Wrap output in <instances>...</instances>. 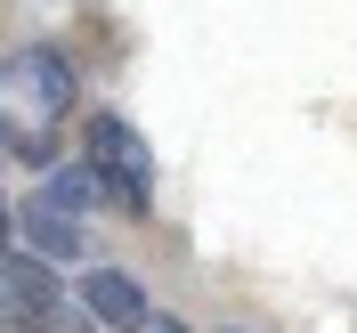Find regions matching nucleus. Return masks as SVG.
I'll return each instance as SVG.
<instances>
[{"instance_id":"nucleus-1","label":"nucleus","mask_w":357,"mask_h":333,"mask_svg":"<svg viewBox=\"0 0 357 333\" xmlns=\"http://www.w3.org/2000/svg\"><path fill=\"white\" fill-rule=\"evenodd\" d=\"M73 114V66L66 49H17L0 73V147L24 171H57V122Z\"/></svg>"},{"instance_id":"nucleus-5","label":"nucleus","mask_w":357,"mask_h":333,"mask_svg":"<svg viewBox=\"0 0 357 333\" xmlns=\"http://www.w3.org/2000/svg\"><path fill=\"white\" fill-rule=\"evenodd\" d=\"M41 309H66L57 260H41V252H0V317H41Z\"/></svg>"},{"instance_id":"nucleus-3","label":"nucleus","mask_w":357,"mask_h":333,"mask_svg":"<svg viewBox=\"0 0 357 333\" xmlns=\"http://www.w3.org/2000/svg\"><path fill=\"white\" fill-rule=\"evenodd\" d=\"M89 203H106V195H98V179H89V163H82V171H49V187L17 212L24 252H41V260H73V252H82V212H89Z\"/></svg>"},{"instance_id":"nucleus-8","label":"nucleus","mask_w":357,"mask_h":333,"mask_svg":"<svg viewBox=\"0 0 357 333\" xmlns=\"http://www.w3.org/2000/svg\"><path fill=\"white\" fill-rule=\"evenodd\" d=\"M0 252H8V203H0Z\"/></svg>"},{"instance_id":"nucleus-7","label":"nucleus","mask_w":357,"mask_h":333,"mask_svg":"<svg viewBox=\"0 0 357 333\" xmlns=\"http://www.w3.org/2000/svg\"><path fill=\"white\" fill-rule=\"evenodd\" d=\"M138 333H187V325H178V317H146Z\"/></svg>"},{"instance_id":"nucleus-6","label":"nucleus","mask_w":357,"mask_h":333,"mask_svg":"<svg viewBox=\"0 0 357 333\" xmlns=\"http://www.w3.org/2000/svg\"><path fill=\"white\" fill-rule=\"evenodd\" d=\"M0 333H82L66 309H41V317H0Z\"/></svg>"},{"instance_id":"nucleus-4","label":"nucleus","mask_w":357,"mask_h":333,"mask_svg":"<svg viewBox=\"0 0 357 333\" xmlns=\"http://www.w3.org/2000/svg\"><path fill=\"white\" fill-rule=\"evenodd\" d=\"M82 317L106 325V333H138L155 309H146V285H138L130 268H89L82 276Z\"/></svg>"},{"instance_id":"nucleus-2","label":"nucleus","mask_w":357,"mask_h":333,"mask_svg":"<svg viewBox=\"0 0 357 333\" xmlns=\"http://www.w3.org/2000/svg\"><path fill=\"white\" fill-rule=\"evenodd\" d=\"M82 163L89 179H98V195L122 212V220H146L155 212V147L122 122V114H89L82 131Z\"/></svg>"}]
</instances>
